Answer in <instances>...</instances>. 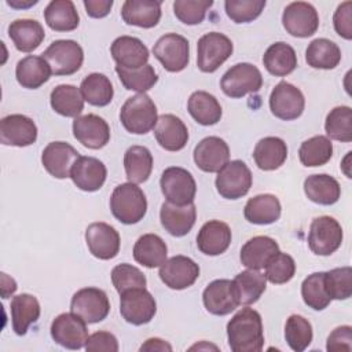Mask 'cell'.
<instances>
[{
  "instance_id": "cell-1",
  "label": "cell",
  "mask_w": 352,
  "mask_h": 352,
  "mask_svg": "<svg viewBox=\"0 0 352 352\" xmlns=\"http://www.w3.org/2000/svg\"><path fill=\"white\" fill-rule=\"evenodd\" d=\"M228 345L232 352H258L264 346L263 320L253 308L239 309L227 323Z\"/></svg>"
},
{
  "instance_id": "cell-2",
  "label": "cell",
  "mask_w": 352,
  "mask_h": 352,
  "mask_svg": "<svg viewBox=\"0 0 352 352\" xmlns=\"http://www.w3.org/2000/svg\"><path fill=\"white\" fill-rule=\"evenodd\" d=\"M110 209L120 223L136 224L147 212V199L143 190L135 183H122L111 192Z\"/></svg>"
},
{
  "instance_id": "cell-3",
  "label": "cell",
  "mask_w": 352,
  "mask_h": 352,
  "mask_svg": "<svg viewBox=\"0 0 352 352\" xmlns=\"http://www.w3.org/2000/svg\"><path fill=\"white\" fill-rule=\"evenodd\" d=\"M157 120V106L146 94L128 98L120 110L122 126L135 135L148 133L155 126Z\"/></svg>"
},
{
  "instance_id": "cell-4",
  "label": "cell",
  "mask_w": 352,
  "mask_h": 352,
  "mask_svg": "<svg viewBox=\"0 0 352 352\" xmlns=\"http://www.w3.org/2000/svg\"><path fill=\"white\" fill-rule=\"evenodd\" d=\"M232 41L223 33L209 32L197 44V66L204 73L216 72L232 54Z\"/></svg>"
},
{
  "instance_id": "cell-5",
  "label": "cell",
  "mask_w": 352,
  "mask_h": 352,
  "mask_svg": "<svg viewBox=\"0 0 352 352\" xmlns=\"http://www.w3.org/2000/svg\"><path fill=\"white\" fill-rule=\"evenodd\" d=\"M55 76H70L80 70L84 62V51L74 40H55L41 54Z\"/></svg>"
},
{
  "instance_id": "cell-6",
  "label": "cell",
  "mask_w": 352,
  "mask_h": 352,
  "mask_svg": "<svg viewBox=\"0 0 352 352\" xmlns=\"http://www.w3.org/2000/svg\"><path fill=\"white\" fill-rule=\"evenodd\" d=\"M220 87L227 96L238 99L260 91L263 87V76L252 63H236L223 74Z\"/></svg>"
},
{
  "instance_id": "cell-7",
  "label": "cell",
  "mask_w": 352,
  "mask_h": 352,
  "mask_svg": "<svg viewBox=\"0 0 352 352\" xmlns=\"http://www.w3.org/2000/svg\"><path fill=\"white\" fill-rule=\"evenodd\" d=\"M253 183V176L249 166L241 161H228L216 177V190L226 199H238L245 197Z\"/></svg>"
},
{
  "instance_id": "cell-8",
  "label": "cell",
  "mask_w": 352,
  "mask_h": 352,
  "mask_svg": "<svg viewBox=\"0 0 352 352\" xmlns=\"http://www.w3.org/2000/svg\"><path fill=\"white\" fill-rule=\"evenodd\" d=\"M342 227L330 216L315 217L309 227L308 246L318 256H330L342 243Z\"/></svg>"
},
{
  "instance_id": "cell-9",
  "label": "cell",
  "mask_w": 352,
  "mask_h": 352,
  "mask_svg": "<svg viewBox=\"0 0 352 352\" xmlns=\"http://www.w3.org/2000/svg\"><path fill=\"white\" fill-rule=\"evenodd\" d=\"M161 191L168 202L175 205H187L194 202L197 183L192 175L180 166L166 168L160 180Z\"/></svg>"
},
{
  "instance_id": "cell-10",
  "label": "cell",
  "mask_w": 352,
  "mask_h": 352,
  "mask_svg": "<svg viewBox=\"0 0 352 352\" xmlns=\"http://www.w3.org/2000/svg\"><path fill=\"white\" fill-rule=\"evenodd\" d=\"M70 312L80 316L85 323H98L109 315L110 301L102 289L84 287L73 294Z\"/></svg>"
},
{
  "instance_id": "cell-11",
  "label": "cell",
  "mask_w": 352,
  "mask_h": 352,
  "mask_svg": "<svg viewBox=\"0 0 352 352\" xmlns=\"http://www.w3.org/2000/svg\"><path fill=\"white\" fill-rule=\"evenodd\" d=\"M153 54L165 70L177 73L184 70L188 65L190 44L186 37L177 33H166L157 40L153 47Z\"/></svg>"
},
{
  "instance_id": "cell-12",
  "label": "cell",
  "mask_w": 352,
  "mask_h": 352,
  "mask_svg": "<svg viewBox=\"0 0 352 352\" xmlns=\"http://www.w3.org/2000/svg\"><path fill=\"white\" fill-rule=\"evenodd\" d=\"M120 296V314L125 322L135 326L151 322L157 312V302L146 287L131 289Z\"/></svg>"
},
{
  "instance_id": "cell-13",
  "label": "cell",
  "mask_w": 352,
  "mask_h": 352,
  "mask_svg": "<svg viewBox=\"0 0 352 352\" xmlns=\"http://www.w3.org/2000/svg\"><path fill=\"white\" fill-rule=\"evenodd\" d=\"M282 25L289 34L305 38L316 33L319 15L312 4L307 1H293L283 10Z\"/></svg>"
},
{
  "instance_id": "cell-14",
  "label": "cell",
  "mask_w": 352,
  "mask_h": 352,
  "mask_svg": "<svg viewBox=\"0 0 352 352\" xmlns=\"http://www.w3.org/2000/svg\"><path fill=\"white\" fill-rule=\"evenodd\" d=\"M305 107L302 92L287 81L278 82L270 95L271 113L283 121L298 118Z\"/></svg>"
},
{
  "instance_id": "cell-15",
  "label": "cell",
  "mask_w": 352,
  "mask_h": 352,
  "mask_svg": "<svg viewBox=\"0 0 352 352\" xmlns=\"http://www.w3.org/2000/svg\"><path fill=\"white\" fill-rule=\"evenodd\" d=\"M52 340L67 349H81L88 340L87 323L76 314L65 312L58 315L51 323Z\"/></svg>"
},
{
  "instance_id": "cell-16",
  "label": "cell",
  "mask_w": 352,
  "mask_h": 352,
  "mask_svg": "<svg viewBox=\"0 0 352 352\" xmlns=\"http://www.w3.org/2000/svg\"><path fill=\"white\" fill-rule=\"evenodd\" d=\"M158 275L169 289L183 290L195 283L199 276V267L192 258L177 254L160 267Z\"/></svg>"
},
{
  "instance_id": "cell-17",
  "label": "cell",
  "mask_w": 352,
  "mask_h": 352,
  "mask_svg": "<svg viewBox=\"0 0 352 352\" xmlns=\"http://www.w3.org/2000/svg\"><path fill=\"white\" fill-rule=\"evenodd\" d=\"M85 242L91 254L99 260L114 258L121 245L118 231L103 221H96L87 227Z\"/></svg>"
},
{
  "instance_id": "cell-18",
  "label": "cell",
  "mask_w": 352,
  "mask_h": 352,
  "mask_svg": "<svg viewBox=\"0 0 352 352\" xmlns=\"http://www.w3.org/2000/svg\"><path fill=\"white\" fill-rule=\"evenodd\" d=\"M202 301L206 311L216 316L228 315L241 305L234 282L230 279L210 282L202 293Z\"/></svg>"
},
{
  "instance_id": "cell-19",
  "label": "cell",
  "mask_w": 352,
  "mask_h": 352,
  "mask_svg": "<svg viewBox=\"0 0 352 352\" xmlns=\"http://www.w3.org/2000/svg\"><path fill=\"white\" fill-rule=\"evenodd\" d=\"M37 126L32 118L23 114H10L1 118L0 142L4 146L26 147L36 142Z\"/></svg>"
},
{
  "instance_id": "cell-20",
  "label": "cell",
  "mask_w": 352,
  "mask_h": 352,
  "mask_svg": "<svg viewBox=\"0 0 352 352\" xmlns=\"http://www.w3.org/2000/svg\"><path fill=\"white\" fill-rule=\"evenodd\" d=\"M73 135L84 147L99 150L110 140V126L96 114L78 116L73 121Z\"/></svg>"
},
{
  "instance_id": "cell-21",
  "label": "cell",
  "mask_w": 352,
  "mask_h": 352,
  "mask_svg": "<svg viewBox=\"0 0 352 352\" xmlns=\"http://www.w3.org/2000/svg\"><path fill=\"white\" fill-rule=\"evenodd\" d=\"M78 157V151L72 144L66 142H51L43 150L41 164L51 176L66 179L70 177L72 168Z\"/></svg>"
},
{
  "instance_id": "cell-22",
  "label": "cell",
  "mask_w": 352,
  "mask_h": 352,
  "mask_svg": "<svg viewBox=\"0 0 352 352\" xmlns=\"http://www.w3.org/2000/svg\"><path fill=\"white\" fill-rule=\"evenodd\" d=\"M230 160V147L219 136L202 139L194 148V162L197 166L209 173L219 172Z\"/></svg>"
},
{
  "instance_id": "cell-23",
  "label": "cell",
  "mask_w": 352,
  "mask_h": 352,
  "mask_svg": "<svg viewBox=\"0 0 352 352\" xmlns=\"http://www.w3.org/2000/svg\"><path fill=\"white\" fill-rule=\"evenodd\" d=\"M107 169L104 164L95 157L80 155L74 162L70 177L74 186L82 191H98L106 182Z\"/></svg>"
},
{
  "instance_id": "cell-24",
  "label": "cell",
  "mask_w": 352,
  "mask_h": 352,
  "mask_svg": "<svg viewBox=\"0 0 352 352\" xmlns=\"http://www.w3.org/2000/svg\"><path fill=\"white\" fill-rule=\"evenodd\" d=\"M161 224L173 236L187 235L195 224L197 209L194 202L187 205H175L164 202L160 210Z\"/></svg>"
},
{
  "instance_id": "cell-25",
  "label": "cell",
  "mask_w": 352,
  "mask_h": 352,
  "mask_svg": "<svg viewBox=\"0 0 352 352\" xmlns=\"http://www.w3.org/2000/svg\"><path fill=\"white\" fill-rule=\"evenodd\" d=\"M110 52L117 66L125 69H139L147 65L150 56L143 41L132 36L117 37L110 47Z\"/></svg>"
},
{
  "instance_id": "cell-26",
  "label": "cell",
  "mask_w": 352,
  "mask_h": 352,
  "mask_svg": "<svg viewBox=\"0 0 352 352\" xmlns=\"http://www.w3.org/2000/svg\"><path fill=\"white\" fill-rule=\"evenodd\" d=\"M154 136L158 144L168 151H179L188 142L186 124L175 114H162L154 126Z\"/></svg>"
},
{
  "instance_id": "cell-27",
  "label": "cell",
  "mask_w": 352,
  "mask_h": 352,
  "mask_svg": "<svg viewBox=\"0 0 352 352\" xmlns=\"http://www.w3.org/2000/svg\"><path fill=\"white\" fill-rule=\"evenodd\" d=\"M231 238V230L227 223L209 220L198 231L197 246L206 256H219L228 249Z\"/></svg>"
},
{
  "instance_id": "cell-28",
  "label": "cell",
  "mask_w": 352,
  "mask_h": 352,
  "mask_svg": "<svg viewBox=\"0 0 352 352\" xmlns=\"http://www.w3.org/2000/svg\"><path fill=\"white\" fill-rule=\"evenodd\" d=\"M121 16L126 25L150 29L161 19V1L126 0L121 7Z\"/></svg>"
},
{
  "instance_id": "cell-29",
  "label": "cell",
  "mask_w": 352,
  "mask_h": 352,
  "mask_svg": "<svg viewBox=\"0 0 352 352\" xmlns=\"http://www.w3.org/2000/svg\"><path fill=\"white\" fill-rule=\"evenodd\" d=\"M8 36L18 51L32 52L40 47L45 38V32L38 21L22 18L10 23Z\"/></svg>"
},
{
  "instance_id": "cell-30",
  "label": "cell",
  "mask_w": 352,
  "mask_h": 352,
  "mask_svg": "<svg viewBox=\"0 0 352 352\" xmlns=\"http://www.w3.org/2000/svg\"><path fill=\"white\" fill-rule=\"evenodd\" d=\"M279 252V245L275 239L267 235H257L249 239L241 249V263L249 270H261L270 258Z\"/></svg>"
},
{
  "instance_id": "cell-31",
  "label": "cell",
  "mask_w": 352,
  "mask_h": 352,
  "mask_svg": "<svg viewBox=\"0 0 352 352\" xmlns=\"http://www.w3.org/2000/svg\"><path fill=\"white\" fill-rule=\"evenodd\" d=\"M50 65L43 56L28 55L22 58L15 67V77L19 85L28 89H37L51 77Z\"/></svg>"
},
{
  "instance_id": "cell-32",
  "label": "cell",
  "mask_w": 352,
  "mask_h": 352,
  "mask_svg": "<svg viewBox=\"0 0 352 352\" xmlns=\"http://www.w3.org/2000/svg\"><path fill=\"white\" fill-rule=\"evenodd\" d=\"M282 206L276 195L258 194L250 198L243 209L245 219L252 224H272L280 217Z\"/></svg>"
},
{
  "instance_id": "cell-33",
  "label": "cell",
  "mask_w": 352,
  "mask_h": 352,
  "mask_svg": "<svg viewBox=\"0 0 352 352\" xmlns=\"http://www.w3.org/2000/svg\"><path fill=\"white\" fill-rule=\"evenodd\" d=\"M253 158L261 170H275L280 168L287 158V146L278 136H267L256 143Z\"/></svg>"
},
{
  "instance_id": "cell-34",
  "label": "cell",
  "mask_w": 352,
  "mask_h": 352,
  "mask_svg": "<svg viewBox=\"0 0 352 352\" xmlns=\"http://www.w3.org/2000/svg\"><path fill=\"white\" fill-rule=\"evenodd\" d=\"M263 65L270 74L275 77H285L297 67L296 51L290 44L276 41L264 52Z\"/></svg>"
},
{
  "instance_id": "cell-35",
  "label": "cell",
  "mask_w": 352,
  "mask_h": 352,
  "mask_svg": "<svg viewBox=\"0 0 352 352\" xmlns=\"http://www.w3.org/2000/svg\"><path fill=\"white\" fill-rule=\"evenodd\" d=\"M304 192L309 201L318 205H333L341 197L340 183L330 175H311L304 180Z\"/></svg>"
},
{
  "instance_id": "cell-36",
  "label": "cell",
  "mask_w": 352,
  "mask_h": 352,
  "mask_svg": "<svg viewBox=\"0 0 352 352\" xmlns=\"http://www.w3.org/2000/svg\"><path fill=\"white\" fill-rule=\"evenodd\" d=\"M11 320L12 330L18 336H25L29 326L36 323L40 318V302L38 300L28 293H22L15 296L11 300Z\"/></svg>"
},
{
  "instance_id": "cell-37",
  "label": "cell",
  "mask_w": 352,
  "mask_h": 352,
  "mask_svg": "<svg viewBox=\"0 0 352 352\" xmlns=\"http://www.w3.org/2000/svg\"><path fill=\"white\" fill-rule=\"evenodd\" d=\"M168 248L157 234H144L139 236L133 246V258L147 268L161 267L166 261Z\"/></svg>"
},
{
  "instance_id": "cell-38",
  "label": "cell",
  "mask_w": 352,
  "mask_h": 352,
  "mask_svg": "<svg viewBox=\"0 0 352 352\" xmlns=\"http://www.w3.org/2000/svg\"><path fill=\"white\" fill-rule=\"evenodd\" d=\"M187 110L198 124L205 126L217 124L223 114L221 106L216 96L206 91L192 92L187 102Z\"/></svg>"
},
{
  "instance_id": "cell-39",
  "label": "cell",
  "mask_w": 352,
  "mask_h": 352,
  "mask_svg": "<svg viewBox=\"0 0 352 352\" xmlns=\"http://www.w3.org/2000/svg\"><path fill=\"white\" fill-rule=\"evenodd\" d=\"M44 19L55 32H72L80 23L76 6L70 0H52L44 10Z\"/></svg>"
},
{
  "instance_id": "cell-40",
  "label": "cell",
  "mask_w": 352,
  "mask_h": 352,
  "mask_svg": "<svg viewBox=\"0 0 352 352\" xmlns=\"http://www.w3.org/2000/svg\"><path fill=\"white\" fill-rule=\"evenodd\" d=\"M305 60L308 66L314 69L330 70L338 66L341 60V50L329 38H315L307 47Z\"/></svg>"
},
{
  "instance_id": "cell-41",
  "label": "cell",
  "mask_w": 352,
  "mask_h": 352,
  "mask_svg": "<svg viewBox=\"0 0 352 352\" xmlns=\"http://www.w3.org/2000/svg\"><path fill=\"white\" fill-rule=\"evenodd\" d=\"M124 169L131 183H144L153 170V155L144 146H131L124 154Z\"/></svg>"
},
{
  "instance_id": "cell-42",
  "label": "cell",
  "mask_w": 352,
  "mask_h": 352,
  "mask_svg": "<svg viewBox=\"0 0 352 352\" xmlns=\"http://www.w3.org/2000/svg\"><path fill=\"white\" fill-rule=\"evenodd\" d=\"M51 107L63 117H78L84 110V98L80 88L72 84L56 85L50 95Z\"/></svg>"
},
{
  "instance_id": "cell-43",
  "label": "cell",
  "mask_w": 352,
  "mask_h": 352,
  "mask_svg": "<svg viewBox=\"0 0 352 352\" xmlns=\"http://www.w3.org/2000/svg\"><path fill=\"white\" fill-rule=\"evenodd\" d=\"M234 286L239 298V304L250 305L258 301L267 287V278L258 270H246L239 272L234 279Z\"/></svg>"
},
{
  "instance_id": "cell-44",
  "label": "cell",
  "mask_w": 352,
  "mask_h": 352,
  "mask_svg": "<svg viewBox=\"0 0 352 352\" xmlns=\"http://www.w3.org/2000/svg\"><path fill=\"white\" fill-rule=\"evenodd\" d=\"M80 91L82 94V98L85 102H88L92 106L103 107L107 106L114 96L113 84L102 73H91L88 74L80 85Z\"/></svg>"
},
{
  "instance_id": "cell-45",
  "label": "cell",
  "mask_w": 352,
  "mask_h": 352,
  "mask_svg": "<svg viewBox=\"0 0 352 352\" xmlns=\"http://www.w3.org/2000/svg\"><path fill=\"white\" fill-rule=\"evenodd\" d=\"M333 155V143L327 136L316 135L304 140L298 148V158L304 166H322Z\"/></svg>"
},
{
  "instance_id": "cell-46",
  "label": "cell",
  "mask_w": 352,
  "mask_h": 352,
  "mask_svg": "<svg viewBox=\"0 0 352 352\" xmlns=\"http://www.w3.org/2000/svg\"><path fill=\"white\" fill-rule=\"evenodd\" d=\"M116 73L118 74V78L125 89L136 91L139 94H144L158 81V76L154 67L148 63L139 69H125L116 66Z\"/></svg>"
},
{
  "instance_id": "cell-47",
  "label": "cell",
  "mask_w": 352,
  "mask_h": 352,
  "mask_svg": "<svg viewBox=\"0 0 352 352\" xmlns=\"http://www.w3.org/2000/svg\"><path fill=\"white\" fill-rule=\"evenodd\" d=\"M326 135L338 142L348 143L352 140V110L349 106H337L326 117Z\"/></svg>"
},
{
  "instance_id": "cell-48",
  "label": "cell",
  "mask_w": 352,
  "mask_h": 352,
  "mask_svg": "<svg viewBox=\"0 0 352 352\" xmlns=\"http://www.w3.org/2000/svg\"><path fill=\"white\" fill-rule=\"evenodd\" d=\"M301 296L305 305L315 311L327 308L331 298L324 287V272H314L308 275L301 283Z\"/></svg>"
},
{
  "instance_id": "cell-49",
  "label": "cell",
  "mask_w": 352,
  "mask_h": 352,
  "mask_svg": "<svg viewBox=\"0 0 352 352\" xmlns=\"http://www.w3.org/2000/svg\"><path fill=\"white\" fill-rule=\"evenodd\" d=\"M312 324L308 319L301 315H290L285 324V338L287 345L296 351L301 352L309 346L312 342Z\"/></svg>"
},
{
  "instance_id": "cell-50",
  "label": "cell",
  "mask_w": 352,
  "mask_h": 352,
  "mask_svg": "<svg viewBox=\"0 0 352 352\" xmlns=\"http://www.w3.org/2000/svg\"><path fill=\"white\" fill-rule=\"evenodd\" d=\"M324 287L331 300H346L352 294V268L349 265L324 272Z\"/></svg>"
},
{
  "instance_id": "cell-51",
  "label": "cell",
  "mask_w": 352,
  "mask_h": 352,
  "mask_svg": "<svg viewBox=\"0 0 352 352\" xmlns=\"http://www.w3.org/2000/svg\"><path fill=\"white\" fill-rule=\"evenodd\" d=\"M265 7V0H227V16L235 23H248L258 18Z\"/></svg>"
},
{
  "instance_id": "cell-52",
  "label": "cell",
  "mask_w": 352,
  "mask_h": 352,
  "mask_svg": "<svg viewBox=\"0 0 352 352\" xmlns=\"http://www.w3.org/2000/svg\"><path fill=\"white\" fill-rule=\"evenodd\" d=\"M111 282L116 290L121 294L136 287H146L147 280L144 274L135 265L122 263L111 270Z\"/></svg>"
},
{
  "instance_id": "cell-53",
  "label": "cell",
  "mask_w": 352,
  "mask_h": 352,
  "mask_svg": "<svg viewBox=\"0 0 352 352\" xmlns=\"http://www.w3.org/2000/svg\"><path fill=\"white\" fill-rule=\"evenodd\" d=\"M265 278L274 285L287 283L296 274V263L290 254L278 252L267 263Z\"/></svg>"
},
{
  "instance_id": "cell-54",
  "label": "cell",
  "mask_w": 352,
  "mask_h": 352,
  "mask_svg": "<svg viewBox=\"0 0 352 352\" xmlns=\"http://www.w3.org/2000/svg\"><path fill=\"white\" fill-rule=\"evenodd\" d=\"M213 6L212 0H176L173 12L186 25H198L205 19L206 11Z\"/></svg>"
},
{
  "instance_id": "cell-55",
  "label": "cell",
  "mask_w": 352,
  "mask_h": 352,
  "mask_svg": "<svg viewBox=\"0 0 352 352\" xmlns=\"http://www.w3.org/2000/svg\"><path fill=\"white\" fill-rule=\"evenodd\" d=\"M333 25L337 34L345 40L352 38V1H344L337 7L333 15Z\"/></svg>"
},
{
  "instance_id": "cell-56",
  "label": "cell",
  "mask_w": 352,
  "mask_h": 352,
  "mask_svg": "<svg viewBox=\"0 0 352 352\" xmlns=\"http://www.w3.org/2000/svg\"><path fill=\"white\" fill-rule=\"evenodd\" d=\"M87 352H117L118 341L110 331H96L85 342Z\"/></svg>"
},
{
  "instance_id": "cell-57",
  "label": "cell",
  "mask_w": 352,
  "mask_h": 352,
  "mask_svg": "<svg viewBox=\"0 0 352 352\" xmlns=\"http://www.w3.org/2000/svg\"><path fill=\"white\" fill-rule=\"evenodd\" d=\"M326 349L329 352L351 351L352 349V327L348 324L336 327L327 337Z\"/></svg>"
},
{
  "instance_id": "cell-58",
  "label": "cell",
  "mask_w": 352,
  "mask_h": 352,
  "mask_svg": "<svg viewBox=\"0 0 352 352\" xmlns=\"http://www.w3.org/2000/svg\"><path fill=\"white\" fill-rule=\"evenodd\" d=\"M84 7L91 18H103L110 12L113 0H84Z\"/></svg>"
},
{
  "instance_id": "cell-59",
  "label": "cell",
  "mask_w": 352,
  "mask_h": 352,
  "mask_svg": "<svg viewBox=\"0 0 352 352\" xmlns=\"http://www.w3.org/2000/svg\"><path fill=\"white\" fill-rule=\"evenodd\" d=\"M140 351H172V346L161 338H148L140 346Z\"/></svg>"
},
{
  "instance_id": "cell-60",
  "label": "cell",
  "mask_w": 352,
  "mask_h": 352,
  "mask_svg": "<svg viewBox=\"0 0 352 352\" xmlns=\"http://www.w3.org/2000/svg\"><path fill=\"white\" fill-rule=\"evenodd\" d=\"M16 282L10 278L7 274L1 272V296L3 298H8V296L14 294L16 290Z\"/></svg>"
}]
</instances>
